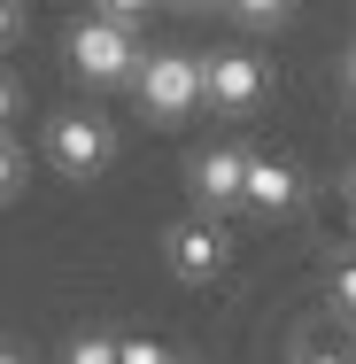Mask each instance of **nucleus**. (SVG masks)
<instances>
[{"mask_svg": "<svg viewBox=\"0 0 356 364\" xmlns=\"http://www.w3.org/2000/svg\"><path fill=\"white\" fill-rule=\"evenodd\" d=\"M70 70L85 85H132L140 70V23H117V16H77L70 39H63Z\"/></svg>", "mask_w": 356, "mask_h": 364, "instance_id": "nucleus-1", "label": "nucleus"}, {"mask_svg": "<svg viewBox=\"0 0 356 364\" xmlns=\"http://www.w3.org/2000/svg\"><path fill=\"white\" fill-rule=\"evenodd\" d=\"M132 93H140V109L155 117V124H186V117L202 109V55H178V47L140 55Z\"/></svg>", "mask_w": 356, "mask_h": 364, "instance_id": "nucleus-2", "label": "nucleus"}, {"mask_svg": "<svg viewBox=\"0 0 356 364\" xmlns=\"http://www.w3.org/2000/svg\"><path fill=\"white\" fill-rule=\"evenodd\" d=\"M47 163L63 178H101L117 163V124L93 117V109H55L47 117Z\"/></svg>", "mask_w": 356, "mask_h": 364, "instance_id": "nucleus-3", "label": "nucleus"}, {"mask_svg": "<svg viewBox=\"0 0 356 364\" xmlns=\"http://www.w3.org/2000/svg\"><path fill=\"white\" fill-rule=\"evenodd\" d=\"M264 93H271V70H264L256 55H240V47L202 55V101H210V109H225V117H248Z\"/></svg>", "mask_w": 356, "mask_h": 364, "instance_id": "nucleus-4", "label": "nucleus"}, {"mask_svg": "<svg viewBox=\"0 0 356 364\" xmlns=\"http://www.w3.org/2000/svg\"><path fill=\"white\" fill-rule=\"evenodd\" d=\"M163 264H171V279H186V287H210L217 272L232 264V240H225L210 218H186V225L163 232Z\"/></svg>", "mask_w": 356, "mask_h": 364, "instance_id": "nucleus-5", "label": "nucleus"}, {"mask_svg": "<svg viewBox=\"0 0 356 364\" xmlns=\"http://www.w3.org/2000/svg\"><path fill=\"white\" fill-rule=\"evenodd\" d=\"M186 186H194V202L202 210H240V186H248V147H202L194 163H186Z\"/></svg>", "mask_w": 356, "mask_h": 364, "instance_id": "nucleus-6", "label": "nucleus"}, {"mask_svg": "<svg viewBox=\"0 0 356 364\" xmlns=\"http://www.w3.org/2000/svg\"><path fill=\"white\" fill-rule=\"evenodd\" d=\"M302 202V171L279 163V155H248V186H240V210H264V218H286Z\"/></svg>", "mask_w": 356, "mask_h": 364, "instance_id": "nucleus-7", "label": "nucleus"}, {"mask_svg": "<svg viewBox=\"0 0 356 364\" xmlns=\"http://www.w3.org/2000/svg\"><path fill=\"white\" fill-rule=\"evenodd\" d=\"M23 178H31V155H23V147L0 132V210H8L16 194H23Z\"/></svg>", "mask_w": 356, "mask_h": 364, "instance_id": "nucleus-8", "label": "nucleus"}, {"mask_svg": "<svg viewBox=\"0 0 356 364\" xmlns=\"http://www.w3.org/2000/svg\"><path fill=\"white\" fill-rule=\"evenodd\" d=\"M225 8H232L248 31H271V23H286V16H294V0H225Z\"/></svg>", "mask_w": 356, "mask_h": 364, "instance_id": "nucleus-9", "label": "nucleus"}, {"mask_svg": "<svg viewBox=\"0 0 356 364\" xmlns=\"http://www.w3.org/2000/svg\"><path fill=\"white\" fill-rule=\"evenodd\" d=\"M63 364H117V341H109V333H77Z\"/></svg>", "mask_w": 356, "mask_h": 364, "instance_id": "nucleus-10", "label": "nucleus"}, {"mask_svg": "<svg viewBox=\"0 0 356 364\" xmlns=\"http://www.w3.org/2000/svg\"><path fill=\"white\" fill-rule=\"evenodd\" d=\"M325 294H333V310H341V318L356 326V256L341 264V272H333V287H325Z\"/></svg>", "mask_w": 356, "mask_h": 364, "instance_id": "nucleus-11", "label": "nucleus"}, {"mask_svg": "<svg viewBox=\"0 0 356 364\" xmlns=\"http://www.w3.org/2000/svg\"><path fill=\"white\" fill-rule=\"evenodd\" d=\"M23 39V0H0V55Z\"/></svg>", "mask_w": 356, "mask_h": 364, "instance_id": "nucleus-12", "label": "nucleus"}, {"mask_svg": "<svg viewBox=\"0 0 356 364\" xmlns=\"http://www.w3.org/2000/svg\"><path fill=\"white\" fill-rule=\"evenodd\" d=\"M147 8H155V0H101V8H93V16H117V23H140Z\"/></svg>", "mask_w": 356, "mask_h": 364, "instance_id": "nucleus-13", "label": "nucleus"}, {"mask_svg": "<svg viewBox=\"0 0 356 364\" xmlns=\"http://www.w3.org/2000/svg\"><path fill=\"white\" fill-rule=\"evenodd\" d=\"M117 364H163L155 341H117Z\"/></svg>", "mask_w": 356, "mask_h": 364, "instance_id": "nucleus-14", "label": "nucleus"}, {"mask_svg": "<svg viewBox=\"0 0 356 364\" xmlns=\"http://www.w3.org/2000/svg\"><path fill=\"white\" fill-rule=\"evenodd\" d=\"M16 109H23V93H16V77L0 70V132H8V124H16Z\"/></svg>", "mask_w": 356, "mask_h": 364, "instance_id": "nucleus-15", "label": "nucleus"}, {"mask_svg": "<svg viewBox=\"0 0 356 364\" xmlns=\"http://www.w3.org/2000/svg\"><path fill=\"white\" fill-rule=\"evenodd\" d=\"M294 364H356V357H341V349H302Z\"/></svg>", "mask_w": 356, "mask_h": 364, "instance_id": "nucleus-16", "label": "nucleus"}, {"mask_svg": "<svg viewBox=\"0 0 356 364\" xmlns=\"http://www.w3.org/2000/svg\"><path fill=\"white\" fill-rule=\"evenodd\" d=\"M341 202H349V225H356V171L341 178Z\"/></svg>", "mask_w": 356, "mask_h": 364, "instance_id": "nucleus-17", "label": "nucleus"}, {"mask_svg": "<svg viewBox=\"0 0 356 364\" xmlns=\"http://www.w3.org/2000/svg\"><path fill=\"white\" fill-rule=\"evenodd\" d=\"M341 77H349V93H356V47H349V63H341Z\"/></svg>", "mask_w": 356, "mask_h": 364, "instance_id": "nucleus-18", "label": "nucleus"}, {"mask_svg": "<svg viewBox=\"0 0 356 364\" xmlns=\"http://www.w3.org/2000/svg\"><path fill=\"white\" fill-rule=\"evenodd\" d=\"M171 8H210V0H171Z\"/></svg>", "mask_w": 356, "mask_h": 364, "instance_id": "nucleus-19", "label": "nucleus"}, {"mask_svg": "<svg viewBox=\"0 0 356 364\" xmlns=\"http://www.w3.org/2000/svg\"><path fill=\"white\" fill-rule=\"evenodd\" d=\"M0 364H23V357H16V349H0Z\"/></svg>", "mask_w": 356, "mask_h": 364, "instance_id": "nucleus-20", "label": "nucleus"}, {"mask_svg": "<svg viewBox=\"0 0 356 364\" xmlns=\"http://www.w3.org/2000/svg\"><path fill=\"white\" fill-rule=\"evenodd\" d=\"M163 364H178V357H163Z\"/></svg>", "mask_w": 356, "mask_h": 364, "instance_id": "nucleus-21", "label": "nucleus"}]
</instances>
